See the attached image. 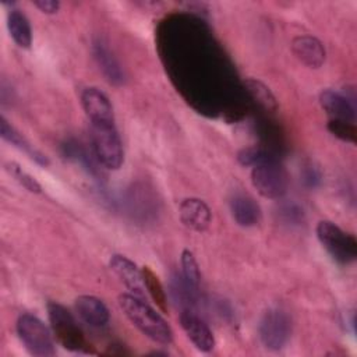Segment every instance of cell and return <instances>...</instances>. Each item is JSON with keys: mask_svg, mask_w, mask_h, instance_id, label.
Here are the masks:
<instances>
[{"mask_svg": "<svg viewBox=\"0 0 357 357\" xmlns=\"http://www.w3.org/2000/svg\"><path fill=\"white\" fill-rule=\"evenodd\" d=\"M32 4L45 14H54L60 8V3L56 0H33Z\"/></svg>", "mask_w": 357, "mask_h": 357, "instance_id": "cell-25", "label": "cell"}, {"mask_svg": "<svg viewBox=\"0 0 357 357\" xmlns=\"http://www.w3.org/2000/svg\"><path fill=\"white\" fill-rule=\"evenodd\" d=\"M251 183L262 197L278 199L286 194L289 177L284 167L272 156L252 166Z\"/></svg>", "mask_w": 357, "mask_h": 357, "instance_id": "cell-6", "label": "cell"}, {"mask_svg": "<svg viewBox=\"0 0 357 357\" xmlns=\"http://www.w3.org/2000/svg\"><path fill=\"white\" fill-rule=\"evenodd\" d=\"M230 209L234 220L243 227H251L261 222V208L250 195H234L230 201Z\"/></svg>", "mask_w": 357, "mask_h": 357, "instance_id": "cell-16", "label": "cell"}, {"mask_svg": "<svg viewBox=\"0 0 357 357\" xmlns=\"http://www.w3.org/2000/svg\"><path fill=\"white\" fill-rule=\"evenodd\" d=\"M304 183L308 185V187H317L319 183H321V173L317 167L314 166H310L308 169H305L304 172Z\"/></svg>", "mask_w": 357, "mask_h": 357, "instance_id": "cell-26", "label": "cell"}, {"mask_svg": "<svg viewBox=\"0 0 357 357\" xmlns=\"http://www.w3.org/2000/svg\"><path fill=\"white\" fill-rule=\"evenodd\" d=\"M17 333L32 356L53 357L56 354L52 333L38 317L21 314L17 319Z\"/></svg>", "mask_w": 357, "mask_h": 357, "instance_id": "cell-5", "label": "cell"}, {"mask_svg": "<svg viewBox=\"0 0 357 357\" xmlns=\"http://www.w3.org/2000/svg\"><path fill=\"white\" fill-rule=\"evenodd\" d=\"M91 139L93 153L102 166L110 170L121 167L124 152L114 124L91 123Z\"/></svg>", "mask_w": 357, "mask_h": 357, "instance_id": "cell-3", "label": "cell"}, {"mask_svg": "<svg viewBox=\"0 0 357 357\" xmlns=\"http://www.w3.org/2000/svg\"><path fill=\"white\" fill-rule=\"evenodd\" d=\"M180 324L183 331L185 332L187 337L192 342V344L204 351L208 353L215 347V336L209 326L190 308H185L180 314Z\"/></svg>", "mask_w": 357, "mask_h": 357, "instance_id": "cell-8", "label": "cell"}, {"mask_svg": "<svg viewBox=\"0 0 357 357\" xmlns=\"http://www.w3.org/2000/svg\"><path fill=\"white\" fill-rule=\"evenodd\" d=\"M181 266H183V278L184 280L192 286L194 289H198L199 280H201V272L198 262L194 257V254L190 250H183L181 252Z\"/></svg>", "mask_w": 357, "mask_h": 357, "instance_id": "cell-21", "label": "cell"}, {"mask_svg": "<svg viewBox=\"0 0 357 357\" xmlns=\"http://www.w3.org/2000/svg\"><path fill=\"white\" fill-rule=\"evenodd\" d=\"M183 225L195 231H204L211 225V209L199 198H185L178 208Z\"/></svg>", "mask_w": 357, "mask_h": 357, "instance_id": "cell-12", "label": "cell"}, {"mask_svg": "<svg viewBox=\"0 0 357 357\" xmlns=\"http://www.w3.org/2000/svg\"><path fill=\"white\" fill-rule=\"evenodd\" d=\"M109 266L119 276V279L126 284V287L134 293V296H138V297L144 296L145 284L142 278V269L139 271L138 266L131 259H128L124 255L114 254L109 261Z\"/></svg>", "mask_w": 357, "mask_h": 357, "instance_id": "cell-10", "label": "cell"}, {"mask_svg": "<svg viewBox=\"0 0 357 357\" xmlns=\"http://www.w3.org/2000/svg\"><path fill=\"white\" fill-rule=\"evenodd\" d=\"M272 158L268 152H265L261 148L257 146H248V148H243L241 151H238L237 153V160L240 165L243 166H255L266 159Z\"/></svg>", "mask_w": 357, "mask_h": 357, "instance_id": "cell-24", "label": "cell"}, {"mask_svg": "<svg viewBox=\"0 0 357 357\" xmlns=\"http://www.w3.org/2000/svg\"><path fill=\"white\" fill-rule=\"evenodd\" d=\"M317 237L329 255L339 264L347 265L357 258V240L353 234L343 231L331 220L317 225Z\"/></svg>", "mask_w": 357, "mask_h": 357, "instance_id": "cell-4", "label": "cell"}, {"mask_svg": "<svg viewBox=\"0 0 357 357\" xmlns=\"http://www.w3.org/2000/svg\"><path fill=\"white\" fill-rule=\"evenodd\" d=\"M142 278H144V284L152 300L156 303V305L166 312L167 311V298H166V291L163 290V286L159 280V278L155 275V272L149 266L142 268Z\"/></svg>", "mask_w": 357, "mask_h": 357, "instance_id": "cell-20", "label": "cell"}, {"mask_svg": "<svg viewBox=\"0 0 357 357\" xmlns=\"http://www.w3.org/2000/svg\"><path fill=\"white\" fill-rule=\"evenodd\" d=\"M0 134H1V137H3L4 141L10 142L11 145H14V146H17L18 149L24 151L25 153H28L29 158L33 159L36 163H39V165H42V166H47V165H49L47 158H46L43 153H40L39 151H36V149L22 137V134H20L4 117L0 119Z\"/></svg>", "mask_w": 357, "mask_h": 357, "instance_id": "cell-18", "label": "cell"}, {"mask_svg": "<svg viewBox=\"0 0 357 357\" xmlns=\"http://www.w3.org/2000/svg\"><path fill=\"white\" fill-rule=\"evenodd\" d=\"M82 107L91 123L114 124V113L109 98L98 88H85L81 93Z\"/></svg>", "mask_w": 357, "mask_h": 357, "instance_id": "cell-9", "label": "cell"}, {"mask_svg": "<svg viewBox=\"0 0 357 357\" xmlns=\"http://www.w3.org/2000/svg\"><path fill=\"white\" fill-rule=\"evenodd\" d=\"M258 333L261 343L269 350L284 347L291 335V318L282 307H271L259 321Z\"/></svg>", "mask_w": 357, "mask_h": 357, "instance_id": "cell-7", "label": "cell"}, {"mask_svg": "<svg viewBox=\"0 0 357 357\" xmlns=\"http://www.w3.org/2000/svg\"><path fill=\"white\" fill-rule=\"evenodd\" d=\"M244 86L251 95V98L265 110L275 112L278 109V102L272 91L259 79L255 78H247L244 81Z\"/></svg>", "mask_w": 357, "mask_h": 357, "instance_id": "cell-19", "label": "cell"}, {"mask_svg": "<svg viewBox=\"0 0 357 357\" xmlns=\"http://www.w3.org/2000/svg\"><path fill=\"white\" fill-rule=\"evenodd\" d=\"M119 305L130 322L145 336L159 344H170L173 342V331L167 322L138 296L120 294Z\"/></svg>", "mask_w": 357, "mask_h": 357, "instance_id": "cell-1", "label": "cell"}, {"mask_svg": "<svg viewBox=\"0 0 357 357\" xmlns=\"http://www.w3.org/2000/svg\"><path fill=\"white\" fill-rule=\"evenodd\" d=\"M319 103L322 109L332 116V119L353 121L356 120V109L351 100L332 89H325L319 93Z\"/></svg>", "mask_w": 357, "mask_h": 357, "instance_id": "cell-15", "label": "cell"}, {"mask_svg": "<svg viewBox=\"0 0 357 357\" xmlns=\"http://www.w3.org/2000/svg\"><path fill=\"white\" fill-rule=\"evenodd\" d=\"M75 311L85 324L95 328L105 326L110 318L105 303L95 296H79L75 300Z\"/></svg>", "mask_w": 357, "mask_h": 357, "instance_id": "cell-14", "label": "cell"}, {"mask_svg": "<svg viewBox=\"0 0 357 357\" xmlns=\"http://www.w3.org/2000/svg\"><path fill=\"white\" fill-rule=\"evenodd\" d=\"M92 53L105 78L113 85H121L124 82V71L107 43L100 38L95 39L92 45Z\"/></svg>", "mask_w": 357, "mask_h": 357, "instance_id": "cell-13", "label": "cell"}, {"mask_svg": "<svg viewBox=\"0 0 357 357\" xmlns=\"http://www.w3.org/2000/svg\"><path fill=\"white\" fill-rule=\"evenodd\" d=\"M328 130L332 135L336 138L356 144L357 139V130L353 121H346V120H339V119H331L328 123Z\"/></svg>", "mask_w": 357, "mask_h": 357, "instance_id": "cell-22", "label": "cell"}, {"mask_svg": "<svg viewBox=\"0 0 357 357\" xmlns=\"http://www.w3.org/2000/svg\"><path fill=\"white\" fill-rule=\"evenodd\" d=\"M293 54L307 67L319 68L325 61V47L322 42L310 35H300L291 40Z\"/></svg>", "mask_w": 357, "mask_h": 357, "instance_id": "cell-11", "label": "cell"}, {"mask_svg": "<svg viewBox=\"0 0 357 357\" xmlns=\"http://www.w3.org/2000/svg\"><path fill=\"white\" fill-rule=\"evenodd\" d=\"M6 169L8 170V173L24 187L26 188L28 191L31 192H35V194H39L42 191V187L40 184L35 180V177H32L29 173H26L21 166H18L17 163L14 162H10L6 165Z\"/></svg>", "mask_w": 357, "mask_h": 357, "instance_id": "cell-23", "label": "cell"}, {"mask_svg": "<svg viewBox=\"0 0 357 357\" xmlns=\"http://www.w3.org/2000/svg\"><path fill=\"white\" fill-rule=\"evenodd\" d=\"M7 26L13 40L22 49H29L32 43V31L28 18L17 8H11L7 14Z\"/></svg>", "mask_w": 357, "mask_h": 357, "instance_id": "cell-17", "label": "cell"}, {"mask_svg": "<svg viewBox=\"0 0 357 357\" xmlns=\"http://www.w3.org/2000/svg\"><path fill=\"white\" fill-rule=\"evenodd\" d=\"M47 315L57 342L70 351L93 353V347L73 314L59 303L47 304Z\"/></svg>", "mask_w": 357, "mask_h": 357, "instance_id": "cell-2", "label": "cell"}, {"mask_svg": "<svg viewBox=\"0 0 357 357\" xmlns=\"http://www.w3.org/2000/svg\"><path fill=\"white\" fill-rule=\"evenodd\" d=\"M282 213L286 216V220L296 222V223H298L300 220H303V209H300V208L296 206V205H286V206L282 209Z\"/></svg>", "mask_w": 357, "mask_h": 357, "instance_id": "cell-27", "label": "cell"}]
</instances>
